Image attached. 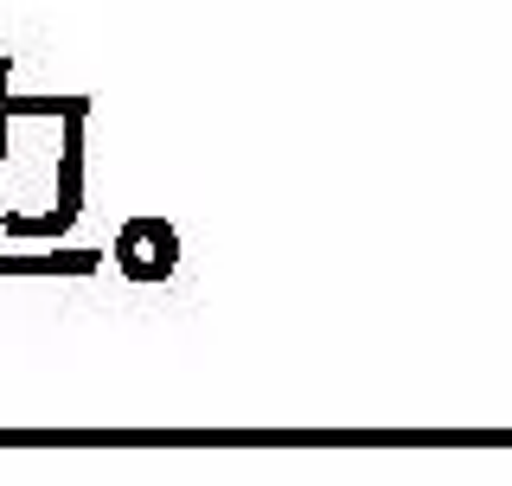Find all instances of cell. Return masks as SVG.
Here are the masks:
<instances>
[{
    "label": "cell",
    "mask_w": 512,
    "mask_h": 486,
    "mask_svg": "<svg viewBox=\"0 0 512 486\" xmlns=\"http://www.w3.org/2000/svg\"><path fill=\"white\" fill-rule=\"evenodd\" d=\"M84 122L90 116H64V154H58V212L71 218L84 205Z\"/></svg>",
    "instance_id": "obj_1"
},
{
    "label": "cell",
    "mask_w": 512,
    "mask_h": 486,
    "mask_svg": "<svg viewBox=\"0 0 512 486\" xmlns=\"http://www.w3.org/2000/svg\"><path fill=\"white\" fill-rule=\"evenodd\" d=\"M0 116H90V96H0Z\"/></svg>",
    "instance_id": "obj_2"
},
{
    "label": "cell",
    "mask_w": 512,
    "mask_h": 486,
    "mask_svg": "<svg viewBox=\"0 0 512 486\" xmlns=\"http://www.w3.org/2000/svg\"><path fill=\"white\" fill-rule=\"evenodd\" d=\"M0 224H7V237H64V231H71V212H58V205H52V218H26V212H7V218H0Z\"/></svg>",
    "instance_id": "obj_3"
},
{
    "label": "cell",
    "mask_w": 512,
    "mask_h": 486,
    "mask_svg": "<svg viewBox=\"0 0 512 486\" xmlns=\"http://www.w3.org/2000/svg\"><path fill=\"white\" fill-rule=\"evenodd\" d=\"M141 243H148V250L160 256V269L173 275V256H180V237H173V224H167V218H148V237H141Z\"/></svg>",
    "instance_id": "obj_4"
},
{
    "label": "cell",
    "mask_w": 512,
    "mask_h": 486,
    "mask_svg": "<svg viewBox=\"0 0 512 486\" xmlns=\"http://www.w3.org/2000/svg\"><path fill=\"white\" fill-rule=\"evenodd\" d=\"M7 77H13V58L0 52V96H7Z\"/></svg>",
    "instance_id": "obj_5"
},
{
    "label": "cell",
    "mask_w": 512,
    "mask_h": 486,
    "mask_svg": "<svg viewBox=\"0 0 512 486\" xmlns=\"http://www.w3.org/2000/svg\"><path fill=\"white\" fill-rule=\"evenodd\" d=\"M0 154H7V116H0Z\"/></svg>",
    "instance_id": "obj_6"
}]
</instances>
